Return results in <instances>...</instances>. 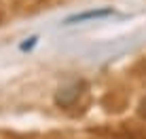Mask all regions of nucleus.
I'll use <instances>...</instances> for the list:
<instances>
[{
  "mask_svg": "<svg viewBox=\"0 0 146 139\" xmlns=\"http://www.w3.org/2000/svg\"><path fill=\"white\" fill-rule=\"evenodd\" d=\"M138 112H140V116L146 120V95L142 97V101H140V108H138Z\"/></svg>",
  "mask_w": 146,
  "mask_h": 139,
  "instance_id": "3",
  "label": "nucleus"
},
{
  "mask_svg": "<svg viewBox=\"0 0 146 139\" xmlns=\"http://www.w3.org/2000/svg\"><path fill=\"white\" fill-rule=\"evenodd\" d=\"M112 15V9H102V11H87V13H80V15H72V17L66 19V23H80L85 19H100V17H108Z\"/></svg>",
  "mask_w": 146,
  "mask_h": 139,
  "instance_id": "2",
  "label": "nucleus"
},
{
  "mask_svg": "<svg viewBox=\"0 0 146 139\" xmlns=\"http://www.w3.org/2000/svg\"><path fill=\"white\" fill-rule=\"evenodd\" d=\"M34 42H36V38H30V42H26V44H21V49H23V51H26V49H30V47H32Z\"/></svg>",
  "mask_w": 146,
  "mask_h": 139,
  "instance_id": "4",
  "label": "nucleus"
},
{
  "mask_svg": "<svg viewBox=\"0 0 146 139\" xmlns=\"http://www.w3.org/2000/svg\"><path fill=\"white\" fill-rule=\"evenodd\" d=\"M80 89H83V82H72V84H68V87H64V89H59L57 91V95H55V101H57V106H62V108H70V106H74V101L80 97Z\"/></svg>",
  "mask_w": 146,
  "mask_h": 139,
  "instance_id": "1",
  "label": "nucleus"
}]
</instances>
